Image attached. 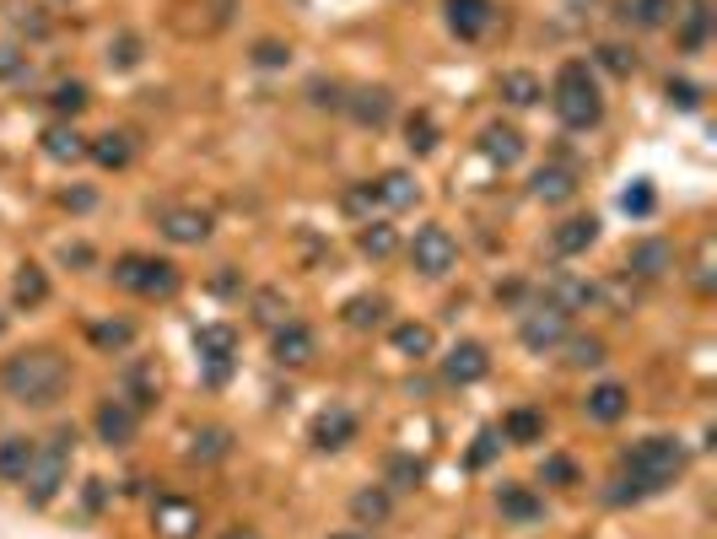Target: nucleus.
Instances as JSON below:
<instances>
[{"label":"nucleus","instance_id":"obj_1","mask_svg":"<svg viewBox=\"0 0 717 539\" xmlns=\"http://www.w3.org/2000/svg\"><path fill=\"white\" fill-rule=\"evenodd\" d=\"M70 383V362L55 351V345H27L16 356L0 362V394L16 404H55Z\"/></svg>","mask_w":717,"mask_h":539},{"label":"nucleus","instance_id":"obj_2","mask_svg":"<svg viewBox=\"0 0 717 539\" xmlns=\"http://www.w3.org/2000/svg\"><path fill=\"white\" fill-rule=\"evenodd\" d=\"M550 103H556V119H561L567 130H593V125L604 119V92H599V81H593V66H588V60H567V66L556 70Z\"/></svg>","mask_w":717,"mask_h":539},{"label":"nucleus","instance_id":"obj_3","mask_svg":"<svg viewBox=\"0 0 717 539\" xmlns=\"http://www.w3.org/2000/svg\"><path fill=\"white\" fill-rule=\"evenodd\" d=\"M685 470V448H680V437H642V443H631L626 454H621V474L652 496V491H663V485H674Z\"/></svg>","mask_w":717,"mask_h":539},{"label":"nucleus","instance_id":"obj_4","mask_svg":"<svg viewBox=\"0 0 717 539\" xmlns=\"http://www.w3.org/2000/svg\"><path fill=\"white\" fill-rule=\"evenodd\" d=\"M70 432H55L49 443H38L33 448V465H27V480H22V491H27V502H55V491L66 485V470H70Z\"/></svg>","mask_w":717,"mask_h":539},{"label":"nucleus","instance_id":"obj_5","mask_svg":"<svg viewBox=\"0 0 717 539\" xmlns=\"http://www.w3.org/2000/svg\"><path fill=\"white\" fill-rule=\"evenodd\" d=\"M179 265L157 260V254H120L114 260V286H125L135 297H173L179 291Z\"/></svg>","mask_w":717,"mask_h":539},{"label":"nucleus","instance_id":"obj_6","mask_svg":"<svg viewBox=\"0 0 717 539\" xmlns=\"http://www.w3.org/2000/svg\"><path fill=\"white\" fill-rule=\"evenodd\" d=\"M410 265L421 270V275H448V270L458 265V238L448 232V227H437V221H426L416 238H410Z\"/></svg>","mask_w":717,"mask_h":539},{"label":"nucleus","instance_id":"obj_7","mask_svg":"<svg viewBox=\"0 0 717 539\" xmlns=\"http://www.w3.org/2000/svg\"><path fill=\"white\" fill-rule=\"evenodd\" d=\"M567 335H572V313L556 308V302H539V308H528L519 319V340L528 351H556Z\"/></svg>","mask_w":717,"mask_h":539},{"label":"nucleus","instance_id":"obj_8","mask_svg":"<svg viewBox=\"0 0 717 539\" xmlns=\"http://www.w3.org/2000/svg\"><path fill=\"white\" fill-rule=\"evenodd\" d=\"M195 351H200V362H210V383H221L232 372V356H238V330L232 324H200Z\"/></svg>","mask_w":717,"mask_h":539},{"label":"nucleus","instance_id":"obj_9","mask_svg":"<svg viewBox=\"0 0 717 539\" xmlns=\"http://www.w3.org/2000/svg\"><path fill=\"white\" fill-rule=\"evenodd\" d=\"M92 426H98V443H109V448H130L135 432H140V410L125 400H103L98 404V415H92Z\"/></svg>","mask_w":717,"mask_h":539},{"label":"nucleus","instance_id":"obj_10","mask_svg":"<svg viewBox=\"0 0 717 539\" xmlns=\"http://www.w3.org/2000/svg\"><path fill=\"white\" fill-rule=\"evenodd\" d=\"M157 227H162V238H168V243L195 249V243L210 238V210H200V205H168Z\"/></svg>","mask_w":717,"mask_h":539},{"label":"nucleus","instance_id":"obj_11","mask_svg":"<svg viewBox=\"0 0 717 539\" xmlns=\"http://www.w3.org/2000/svg\"><path fill=\"white\" fill-rule=\"evenodd\" d=\"M151 529L162 539H195L200 535V507L184 496H157L151 507Z\"/></svg>","mask_w":717,"mask_h":539},{"label":"nucleus","instance_id":"obj_12","mask_svg":"<svg viewBox=\"0 0 717 539\" xmlns=\"http://www.w3.org/2000/svg\"><path fill=\"white\" fill-rule=\"evenodd\" d=\"M443 5H448V27L464 44H475L497 27V0H443Z\"/></svg>","mask_w":717,"mask_h":539},{"label":"nucleus","instance_id":"obj_13","mask_svg":"<svg viewBox=\"0 0 717 539\" xmlns=\"http://www.w3.org/2000/svg\"><path fill=\"white\" fill-rule=\"evenodd\" d=\"M491 372V356H486V345L480 340H458L454 351L443 356V378L458 383V389H469V383H480Z\"/></svg>","mask_w":717,"mask_h":539},{"label":"nucleus","instance_id":"obj_14","mask_svg":"<svg viewBox=\"0 0 717 539\" xmlns=\"http://www.w3.org/2000/svg\"><path fill=\"white\" fill-rule=\"evenodd\" d=\"M314 351H319V340L308 324H275V340H270V356L281 362V367H308L314 362Z\"/></svg>","mask_w":717,"mask_h":539},{"label":"nucleus","instance_id":"obj_15","mask_svg":"<svg viewBox=\"0 0 717 539\" xmlns=\"http://www.w3.org/2000/svg\"><path fill=\"white\" fill-rule=\"evenodd\" d=\"M308 437H314V448H345V443H356V415L345 410V404H329L325 415H314V426H308Z\"/></svg>","mask_w":717,"mask_h":539},{"label":"nucleus","instance_id":"obj_16","mask_svg":"<svg viewBox=\"0 0 717 539\" xmlns=\"http://www.w3.org/2000/svg\"><path fill=\"white\" fill-rule=\"evenodd\" d=\"M599 243V216H567L556 232H550V249L561 254V260H572V254H588Z\"/></svg>","mask_w":717,"mask_h":539},{"label":"nucleus","instance_id":"obj_17","mask_svg":"<svg viewBox=\"0 0 717 539\" xmlns=\"http://www.w3.org/2000/svg\"><path fill=\"white\" fill-rule=\"evenodd\" d=\"M572 195H578V168H567V162H545V168L534 173V200L567 205Z\"/></svg>","mask_w":717,"mask_h":539},{"label":"nucleus","instance_id":"obj_18","mask_svg":"<svg viewBox=\"0 0 717 539\" xmlns=\"http://www.w3.org/2000/svg\"><path fill=\"white\" fill-rule=\"evenodd\" d=\"M588 421H599V426H615V421H626V410H631V394H626V383H599V389H588Z\"/></svg>","mask_w":717,"mask_h":539},{"label":"nucleus","instance_id":"obj_19","mask_svg":"<svg viewBox=\"0 0 717 539\" xmlns=\"http://www.w3.org/2000/svg\"><path fill=\"white\" fill-rule=\"evenodd\" d=\"M345 108H351V119H356V125L378 130V125H389L394 98H389V87H362V92H351V98H345Z\"/></svg>","mask_w":717,"mask_h":539},{"label":"nucleus","instance_id":"obj_20","mask_svg":"<svg viewBox=\"0 0 717 539\" xmlns=\"http://www.w3.org/2000/svg\"><path fill=\"white\" fill-rule=\"evenodd\" d=\"M480 157L497 162V168H519L523 135L513 130V125H486V130H480Z\"/></svg>","mask_w":717,"mask_h":539},{"label":"nucleus","instance_id":"obj_21","mask_svg":"<svg viewBox=\"0 0 717 539\" xmlns=\"http://www.w3.org/2000/svg\"><path fill=\"white\" fill-rule=\"evenodd\" d=\"M373 190H378V205H384V210H410V205L421 200V184H416L405 168H389L384 179H373Z\"/></svg>","mask_w":717,"mask_h":539},{"label":"nucleus","instance_id":"obj_22","mask_svg":"<svg viewBox=\"0 0 717 539\" xmlns=\"http://www.w3.org/2000/svg\"><path fill=\"white\" fill-rule=\"evenodd\" d=\"M631 270H637L642 280L669 275V270H674V243H669V238H642V243L631 249Z\"/></svg>","mask_w":717,"mask_h":539},{"label":"nucleus","instance_id":"obj_23","mask_svg":"<svg viewBox=\"0 0 717 539\" xmlns=\"http://www.w3.org/2000/svg\"><path fill=\"white\" fill-rule=\"evenodd\" d=\"M87 157L98 162V168H109V173H120V168H130L135 157V140L125 130H109L98 135V140H87Z\"/></svg>","mask_w":717,"mask_h":539},{"label":"nucleus","instance_id":"obj_24","mask_svg":"<svg viewBox=\"0 0 717 539\" xmlns=\"http://www.w3.org/2000/svg\"><path fill=\"white\" fill-rule=\"evenodd\" d=\"M674 22H680V44H685V49H702L707 33H713V11H707V0H685V5H674Z\"/></svg>","mask_w":717,"mask_h":539},{"label":"nucleus","instance_id":"obj_25","mask_svg":"<svg viewBox=\"0 0 717 539\" xmlns=\"http://www.w3.org/2000/svg\"><path fill=\"white\" fill-rule=\"evenodd\" d=\"M497 92H502V98H508L513 108H534V103L545 98V81H539L534 70H502Z\"/></svg>","mask_w":717,"mask_h":539},{"label":"nucleus","instance_id":"obj_26","mask_svg":"<svg viewBox=\"0 0 717 539\" xmlns=\"http://www.w3.org/2000/svg\"><path fill=\"white\" fill-rule=\"evenodd\" d=\"M44 151H49L55 162H81V157H87V135L76 130V125H66V119H55V125L44 130Z\"/></svg>","mask_w":717,"mask_h":539},{"label":"nucleus","instance_id":"obj_27","mask_svg":"<svg viewBox=\"0 0 717 539\" xmlns=\"http://www.w3.org/2000/svg\"><path fill=\"white\" fill-rule=\"evenodd\" d=\"M497 507H502V518H513V524H534V518H545V502H539L528 485H502Z\"/></svg>","mask_w":717,"mask_h":539},{"label":"nucleus","instance_id":"obj_28","mask_svg":"<svg viewBox=\"0 0 717 539\" xmlns=\"http://www.w3.org/2000/svg\"><path fill=\"white\" fill-rule=\"evenodd\" d=\"M120 383H125V389H120V400L135 404V410H146V404L157 400V367H146V362H130Z\"/></svg>","mask_w":717,"mask_h":539},{"label":"nucleus","instance_id":"obj_29","mask_svg":"<svg viewBox=\"0 0 717 539\" xmlns=\"http://www.w3.org/2000/svg\"><path fill=\"white\" fill-rule=\"evenodd\" d=\"M33 448H38L33 437H5V443H0V474H5L11 485H22V480H27V465H33Z\"/></svg>","mask_w":717,"mask_h":539},{"label":"nucleus","instance_id":"obj_30","mask_svg":"<svg viewBox=\"0 0 717 539\" xmlns=\"http://www.w3.org/2000/svg\"><path fill=\"white\" fill-rule=\"evenodd\" d=\"M11 297H16L22 308H44V302H49V275L38 265H22L16 280H11Z\"/></svg>","mask_w":717,"mask_h":539},{"label":"nucleus","instance_id":"obj_31","mask_svg":"<svg viewBox=\"0 0 717 539\" xmlns=\"http://www.w3.org/2000/svg\"><path fill=\"white\" fill-rule=\"evenodd\" d=\"M389 340H394V351H399V356H410V362L432 356V345H437L426 324H394V335H389Z\"/></svg>","mask_w":717,"mask_h":539},{"label":"nucleus","instance_id":"obj_32","mask_svg":"<svg viewBox=\"0 0 717 539\" xmlns=\"http://www.w3.org/2000/svg\"><path fill=\"white\" fill-rule=\"evenodd\" d=\"M227 454H232V432H227V426H205V432H195L190 459H200V465H216V459H227Z\"/></svg>","mask_w":717,"mask_h":539},{"label":"nucleus","instance_id":"obj_33","mask_svg":"<svg viewBox=\"0 0 717 539\" xmlns=\"http://www.w3.org/2000/svg\"><path fill=\"white\" fill-rule=\"evenodd\" d=\"M389 491H384V485H373V491H356V496H351V518H356V524H384V518H389Z\"/></svg>","mask_w":717,"mask_h":539},{"label":"nucleus","instance_id":"obj_34","mask_svg":"<svg viewBox=\"0 0 717 539\" xmlns=\"http://www.w3.org/2000/svg\"><path fill=\"white\" fill-rule=\"evenodd\" d=\"M545 437V415L539 410H513L502 421V443H539Z\"/></svg>","mask_w":717,"mask_h":539},{"label":"nucleus","instance_id":"obj_35","mask_svg":"<svg viewBox=\"0 0 717 539\" xmlns=\"http://www.w3.org/2000/svg\"><path fill=\"white\" fill-rule=\"evenodd\" d=\"M356 243H362L367 260H389L394 249H399V238H394L389 221H362V238H356Z\"/></svg>","mask_w":717,"mask_h":539},{"label":"nucleus","instance_id":"obj_36","mask_svg":"<svg viewBox=\"0 0 717 539\" xmlns=\"http://www.w3.org/2000/svg\"><path fill=\"white\" fill-rule=\"evenodd\" d=\"M621 16H631L637 27H669L674 22V0H626Z\"/></svg>","mask_w":717,"mask_h":539},{"label":"nucleus","instance_id":"obj_37","mask_svg":"<svg viewBox=\"0 0 717 539\" xmlns=\"http://www.w3.org/2000/svg\"><path fill=\"white\" fill-rule=\"evenodd\" d=\"M87 335H92L98 351H130V345H135V324H125V319H103V324H92Z\"/></svg>","mask_w":717,"mask_h":539},{"label":"nucleus","instance_id":"obj_38","mask_svg":"<svg viewBox=\"0 0 717 539\" xmlns=\"http://www.w3.org/2000/svg\"><path fill=\"white\" fill-rule=\"evenodd\" d=\"M87 103H92V98H87V81H60V87L49 92V108H55L60 119H76Z\"/></svg>","mask_w":717,"mask_h":539},{"label":"nucleus","instance_id":"obj_39","mask_svg":"<svg viewBox=\"0 0 717 539\" xmlns=\"http://www.w3.org/2000/svg\"><path fill=\"white\" fill-rule=\"evenodd\" d=\"M384 313H389L384 297H351V302H345V324H351V330H373Z\"/></svg>","mask_w":717,"mask_h":539},{"label":"nucleus","instance_id":"obj_40","mask_svg":"<svg viewBox=\"0 0 717 539\" xmlns=\"http://www.w3.org/2000/svg\"><path fill=\"white\" fill-rule=\"evenodd\" d=\"M405 146H410L416 157H426V151L437 146V125H432V114H410V119H405Z\"/></svg>","mask_w":717,"mask_h":539},{"label":"nucleus","instance_id":"obj_41","mask_svg":"<svg viewBox=\"0 0 717 539\" xmlns=\"http://www.w3.org/2000/svg\"><path fill=\"white\" fill-rule=\"evenodd\" d=\"M561 345H567V362H572V367H599V362H604V340L599 335H567Z\"/></svg>","mask_w":717,"mask_h":539},{"label":"nucleus","instance_id":"obj_42","mask_svg":"<svg viewBox=\"0 0 717 539\" xmlns=\"http://www.w3.org/2000/svg\"><path fill=\"white\" fill-rule=\"evenodd\" d=\"M421 480H426V465H421V459H410V454L389 459V485L394 491H416Z\"/></svg>","mask_w":717,"mask_h":539},{"label":"nucleus","instance_id":"obj_43","mask_svg":"<svg viewBox=\"0 0 717 539\" xmlns=\"http://www.w3.org/2000/svg\"><path fill=\"white\" fill-rule=\"evenodd\" d=\"M550 302L572 313L578 302H593V286H588V280H572V275H561V280H556V297H550Z\"/></svg>","mask_w":717,"mask_h":539},{"label":"nucleus","instance_id":"obj_44","mask_svg":"<svg viewBox=\"0 0 717 539\" xmlns=\"http://www.w3.org/2000/svg\"><path fill=\"white\" fill-rule=\"evenodd\" d=\"M599 66L610 70V76H631V70H637V55L621 49V44H599Z\"/></svg>","mask_w":717,"mask_h":539},{"label":"nucleus","instance_id":"obj_45","mask_svg":"<svg viewBox=\"0 0 717 539\" xmlns=\"http://www.w3.org/2000/svg\"><path fill=\"white\" fill-rule=\"evenodd\" d=\"M539 480H545V485H578V465L561 459V454H550V459L539 465Z\"/></svg>","mask_w":717,"mask_h":539},{"label":"nucleus","instance_id":"obj_46","mask_svg":"<svg viewBox=\"0 0 717 539\" xmlns=\"http://www.w3.org/2000/svg\"><path fill=\"white\" fill-rule=\"evenodd\" d=\"M345 210H351V216H367V221H373V210H384V205H378V190H373V184H356V190L345 195Z\"/></svg>","mask_w":717,"mask_h":539},{"label":"nucleus","instance_id":"obj_47","mask_svg":"<svg viewBox=\"0 0 717 539\" xmlns=\"http://www.w3.org/2000/svg\"><path fill=\"white\" fill-rule=\"evenodd\" d=\"M16 76H27V55L16 44H0V81H16Z\"/></svg>","mask_w":717,"mask_h":539},{"label":"nucleus","instance_id":"obj_48","mask_svg":"<svg viewBox=\"0 0 717 539\" xmlns=\"http://www.w3.org/2000/svg\"><path fill=\"white\" fill-rule=\"evenodd\" d=\"M497 448H502V443H497V432H480V437H475V448H469V465H475V470H486V465L497 459Z\"/></svg>","mask_w":717,"mask_h":539},{"label":"nucleus","instance_id":"obj_49","mask_svg":"<svg viewBox=\"0 0 717 539\" xmlns=\"http://www.w3.org/2000/svg\"><path fill=\"white\" fill-rule=\"evenodd\" d=\"M109 66H120V70L140 66V44H135L130 33H125V38H120V44H114V49H109Z\"/></svg>","mask_w":717,"mask_h":539},{"label":"nucleus","instance_id":"obj_50","mask_svg":"<svg viewBox=\"0 0 717 539\" xmlns=\"http://www.w3.org/2000/svg\"><path fill=\"white\" fill-rule=\"evenodd\" d=\"M621 205H626L631 216H652V190L648 184H631V190L621 195Z\"/></svg>","mask_w":717,"mask_h":539},{"label":"nucleus","instance_id":"obj_51","mask_svg":"<svg viewBox=\"0 0 717 539\" xmlns=\"http://www.w3.org/2000/svg\"><path fill=\"white\" fill-rule=\"evenodd\" d=\"M669 98H674L680 108H696V103H702V87H696V81H674V76H669Z\"/></svg>","mask_w":717,"mask_h":539},{"label":"nucleus","instance_id":"obj_52","mask_svg":"<svg viewBox=\"0 0 717 539\" xmlns=\"http://www.w3.org/2000/svg\"><path fill=\"white\" fill-rule=\"evenodd\" d=\"M254 60H260V66H286V60H292V49H286V44H260V49H254Z\"/></svg>","mask_w":717,"mask_h":539},{"label":"nucleus","instance_id":"obj_53","mask_svg":"<svg viewBox=\"0 0 717 539\" xmlns=\"http://www.w3.org/2000/svg\"><path fill=\"white\" fill-rule=\"evenodd\" d=\"M16 27H27L33 38H44V33H49V22H44V16H38L33 5H22V11H16Z\"/></svg>","mask_w":717,"mask_h":539},{"label":"nucleus","instance_id":"obj_54","mask_svg":"<svg viewBox=\"0 0 717 539\" xmlns=\"http://www.w3.org/2000/svg\"><path fill=\"white\" fill-rule=\"evenodd\" d=\"M227 539H264V535H254V529H232Z\"/></svg>","mask_w":717,"mask_h":539},{"label":"nucleus","instance_id":"obj_55","mask_svg":"<svg viewBox=\"0 0 717 539\" xmlns=\"http://www.w3.org/2000/svg\"><path fill=\"white\" fill-rule=\"evenodd\" d=\"M334 539H367V535H334Z\"/></svg>","mask_w":717,"mask_h":539},{"label":"nucleus","instance_id":"obj_56","mask_svg":"<svg viewBox=\"0 0 717 539\" xmlns=\"http://www.w3.org/2000/svg\"><path fill=\"white\" fill-rule=\"evenodd\" d=\"M0 330H5V313H0Z\"/></svg>","mask_w":717,"mask_h":539}]
</instances>
